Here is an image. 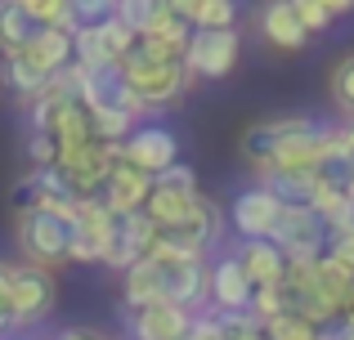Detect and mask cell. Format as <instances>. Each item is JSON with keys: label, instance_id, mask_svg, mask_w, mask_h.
I'll return each mask as SVG.
<instances>
[{"label": "cell", "instance_id": "obj_11", "mask_svg": "<svg viewBox=\"0 0 354 340\" xmlns=\"http://www.w3.org/2000/svg\"><path fill=\"white\" fill-rule=\"evenodd\" d=\"M121 161H130V166H139L144 174H162L166 166H175L180 161V139H175V130H166V126H135L130 130V139L121 143Z\"/></svg>", "mask_w": 354, "mask_h": 340}, {"label": "cell", "instance_id": "obj_39", "mask_svg": "<svg viewBox=\"0 0 354 340\" xmlns=\"http://www.w3.org/2000/svg\"><path fill=\"white\" fill-rule=\"evenodd\" d=\"M198 5H202V0H171V9L180 18H193V9H198Z\"/></svg>", "mask_w": 354, "mask_h": 340}, {"label": "cell", "instance_id": "obj_33", "mask_svg": "<svg viewBox=\"0 0 354 340\" xmlns=\"http://www.w3.org/2000/svg\"><path fill=\"white\" fill-rule=\"evenodd\" d=\"M18 327V314H14V291H9V264L0 260V336Z\"/></svg>", "mask_w": 354, "mask_h": 340}, {"label": "cell", "instance_id": "obj_20", "mask_svg": "<svg viewBox=\"0 0 354 340\" xmlns=\"http://www.w3.org/2000/svg\"><path fill=\"white\" fill-rule=\"evenodd\" d=\"M238 260H242V269H247L251 287H278L283 273H287V264H292L283 251H278L274 237H247V242L238 246Z\"/></svg>", "mask_w": 354, "mask_h": 340}, {"label": "cell", "instance_id": "obj_5", "mask_svg": "<svg viewBox=\"0 0 354 340\" xmlns=\"http://www.w3.org/2000/svg\"><path fill=\"white\" fill-rule=\"evenodd\" d=\"M81 68V63H77ZM81 103L90 108L95 117L117 112V117H144V103L135 99L126 81V68L121 63H104V68H81Z\"/></svg>", "mask_w": 354, "mask_h": 340}, {"label": "cell", "instance_id": "obj_26", "mask_svg": "<svg viewBox=\"0 0 354 340\" xmlns=\"http://www.w3.org/2000/svg\"><path fill=\"white\" fill-rule=\"evenodd\" d=\"M328 99H332V108H337L346 121H354V50L341 54V59L332 63V72H328Z\"/></svg>", "mask_w": 354, "mask_h": 340}, {"label": "cell", "instance_id": "obj_38", "mask_svg": "<svg viewBox=\"0 0 354 340\" xmlns=\"http://www.w3.org/2000/svg\"><path fill=\"white\" fill-rule=\"evenodd\" d=\"M323 5H328L332 18H341V14H350V9H354V0H323Z\"/></svg>", "mask_w": 354, "mask_h": 340}, {"label": "cell", "instance_id": "obj_23", "mask_svg": "<svg viewBox=\"0 0 354 340\" xmlns=\"http://www.w3.org/2000/svg\"><path fill=\"white\" fill-rule=\"evenodd\" d=\"M23 54L45 72V77H59L63 68H72V63H77V50H72V32H63V27H45V32L36 36V41L27 45Z\"/></svg>", "mask_w": 354, "mask_h": 340}, {"label": "cell", "instance_id": "obj_42", "mask_svg": "<svg viewBox=\"0 0 354 340\" xmlns=\"http://www.w3.org/2000/svg\"><path fill=\"white\" fill-rule=\"evenodd\" d=\"M346 197H350V206H354V179H350V188H346Z\"/></svg>", "mask_w": 354, "mask_h": 340}, {"label": "cell", "instance_id": "obj_3", "mask_svg": "<svg viewBox=\"0 0 354 340\" xmlns=\"http://www.w3.org/2000/svg\"><path fill=\"white\" fill-rule=\"evenodd\" d=\"M77 210V206H72ZM72 210L59 206H18L14 215V242L23 251L27 264H45V269H59L72 260Z\"/></svg>", "mask_w": 354, "mask_h": 340}, {"label": "cell", "instance_id": "obj_7", "mask_svg": "<svg viewBox=\"0 0 354 340\" xmlns=\"http://www.w3.org/2000/svg\"><path fill=\"white\" fill-rule=\"evenodd\" d=\"M9 291H14V314L18 327H32L41 318L54 314V300H59V282H54V269L45 264H9Z\"/></svg>", "mask_w": 354, "mask_h": 340}, {"label": "cell", "instance_id": "obj_37", "mask_svg": "<svg viewBox=\"0 0 354 340\" xmlns=\"http://www.w3.org/2000/svg\"><path fill=\"white\" fill-rule=\"evenodd\" d=\"M341 148H346V152H350V161H354V121L341 126Z\"/></svg>", "mask_w": 354, "mask_h": 340}, {"label": "cell", "instance_id": "obj_22", "mask_svg": "<svg viewBox=\"0 0 354 340\" xmlns=\"http://www.w3.org/2000/svg\"><path fill=\"white\" fill-rule=\"evenodd\" d=\"M41 32H45V23L27 5H18V0H0V59L23 54Z\"/></svg>", "mask_w": 354, "mask_h": 340}, {"label": "cell", "instance_id": "obj_9", "mask_svg": "<svg viewBox=\"0 0 354 340\" xmlns=\"http://www.w3.org/2000/svg\"><path fill=\"white\" fill-rule=\"evenodd\" d=\"M72 224H77L72 228V264H104L117 215L99 197H81L72 210Z\"/></svg>", "mask_w": 354, "mask_h": 340}, {"label": "cell", "instance_id": "obj_24", "mask_svg": "<svg viewBox=\"0 0 354 340\" xmlns=\"http://www.w3.org/2000/svg\"><path fill=\"white\" fill-rule=\"evenodd\" d=\"M0 77H5V86L14 90L18 99H27V103H32V99H41L45 86L54 81V77H45V72L27 59V54H9V59H0Z\"/></svg>", "mask_w": 354, "mask_h": 340}, {"label": "cell", "instance_id": "obj_36", "mask_svg": "<svg viewBox=\"0 0 354 340\" xmlns=\"http://www.w3.org/2000/svg\"><path fill=\"white\" fill-rule=\"evenodd\" d=\"M54 340H108L104 332H95V327H68L63 336H54Z\"/></svg>", "mask_w": 354, "mask_h": 340}, {"label": "cell", "instance_id": "obj_14", "mask_svg": "<svg viewBox=\"0 0 354 340\" xmlns=\"http://www.w3.org/2000/svg\"><path fill=\"white\" fill-rule=\"evenodd\" d=\"M193 318H198L193 309L157 300V305L126 309V332H130V340H184L193 332Z\"/></svg>", "mask_w": 354, "mask_h": 340}, {"label": "cell", "instance_id": "obj_28", "mask_svg": "<svg viewBox=\"0 0 354 340\" xmlns=\"http://www.w3.org/2000/svg\"><path fill=\"white\" fill-rule=\"evenodd\" d=\"M189 23L193 27H238V0H202Z\"/></svg>", "mask_w": 354, "mask_h": 340}, {"label": "cell", "instance_id": "obj_25", "mask_svg": "<svg viewBox=\"0 0 354 340\" xmlns=\"http://www.w3.org/2000/svg\"><path fill=\"white\" fill-rule=\"evenodd\" d=\"M166 14H171V0H117V18L135 36H148Z\"/></svg>", "mask_w": 354, "mask_h": 340}, {"label": "cell", "instance_id": "obj_1", "mask_svg": "<svg viewBox=\"0 0 354 340\" xmlns=\"http://www.w3.org/2000/svg\"><path fill=\"white\" fill-rule=\"evenodd\" d=\"M121 300H126V309L171 300V305H184L198 314L202 305H211V264L193 260V255H157L153 251L121 273Z\"/></svg>", "mask_w": 354, "mask_h": 340}, {"label": "cell", "instance_id": "obj_21", "mask_svg": "<svg viewBox=\"0 0 354 340\" xmlns=\"http://www.w3.org/2000/svg\"><path fill=\"white\" fill-rule=\"evenodd\" d=\"M256 183H265L283 206H314L323 192L319 170H265V174H256Z\"/></svg>", "mask_w": 354, "mask_h": 340}, {"label": "cell", "instance_id": "obj_8", "mask_svg": "<svg viewBox=\"0 0 354 340\" xmlns=\"http://www.w3.org/2000/svg\"><path fill=\"white\" fill-rule=\"evenodd\" d=\"M117 157H121V143L90 139V143H77V148H63L54 166L68 174V183L77 188V197H99V188H104V179L113 174Z\"/></svg>", "mask_w": 354, "mask_h": 340}, {"label": "cell", "instance_id": "obj_13", "mask_svg": "<svg viewBox=\"0 0 354 340\" xmlns=\"http://www.w3.org/2000/svg\"><path fill=\"white\" fill-rule=\"evenodd\" d=\"M229 228L247 242V237H269L278 224V215H283V201L274 197V192L265 188V183H251V188H242L234 201H229Z\"/></svg>", "mask_w": 354, "mask_h": 340}, {"label": "cell", "instance_id": "obj_32", "mask_svg": "<svg viewBox=\"0 0 354 340\" xmlns=\"http://www.w3.org/2000/svg\"><path fill=\"white\" fill-rule=\"evenodd\" d=\"M323 255H332V260H341L346 269L354 273V224L350 228H332V237H328V251Z\"/></svg>", "mask_w": 354, "mask_h": 340}, {"label": "cell", "instance_id": "obj_29", "mask_svg": "<svg viewBox=\"0 0 354 340\" xmlns=\"http://www.w3.org/2000/svg\"><path fill=\"white\" fill-rule=\"evenodd\" d=\"M27 161L32 166H54L59 161V139L50 130H32L27 134Z\"/></svg>", "mask_w": 354, "mask_h": 340}, {"label": "cell", "instance_id": "obj_34", "mask_svg": "<svg viewBox=\"0 0 354 340\" xmlns=\"http://www.w3.org/2000/svg\"><path fill=\"white\" fill-rule=\"evenodd\" d=\"M184 340H229L225 318H220V314H198V318H193V332Z\"/></svg>", "mask_w": 354, "mask_h": 340}, {"label": "cell", "instance_id": "obj_15", "mask_svg": "<svg viewBox=\"0 0 354 340\" xmlns=\"http://www.w3.org/2000/svg\"><path fill=\"white\" fill-rule=\"evenodd\" d=\"M256 32H260V41L278 54H301L305 45H310V27L301 23L292 0H265V5L256 9Z\"/></svg>", "mask_w": 354, "mask_h": 340}, {"label": "cell", "instance_id": "obj_6", "mask_svg": "<svg viewBox=\"0 0 354 340\" xmlns=\"http://www.w3.org/2000/svg\"><path fill=\"white\" fill-rule=\"evenodd\" d=\"M269 237L278 242V251H283L287 260H319V255L328 251L332 228L323 224V215L314 206H283V215H278V224H274Z\"/></svg>", "mask_w": 354, "mask_h": 340}, {"label": "cell", "instance_id": "obj_35", "mask_svg": "<svg viewBox=\"0 0 354 340\" xmlns=\"http://www.w3.org/2000/svg\"><path fill=\"white\" fill-rule=\"evenodd\" d=\"M157 183H166V188H198V170L184 166V161H175V166H166L162 174H157Z\"/></svg>", "mask_w": 354, "mask_h": 340}, {"label": "cell", "instance_id": "obj_40", "mask_svg": "<svg viewBox=\"0 0 354 340\" xmlns=\"http://www.w3.org/2000/svg\"><path fill=\"white\" fill-rule=\"evenodd\" d=\"M337 327H354V291H350L346 309H341V323H337Z\"/></svg>", "mask_w": 354, "mask_h": 340}, {"label": "cell", "instance_id": "obj_19", "mask_svg": "<svg viewBox=\"0 0 354 340\" xmlns=\"http://www.w3.org/2000/svg\"><path fill=\"white\" fill-rule=\"evenodd\" d=\"M77 188L68 183V174L59 166H32L27 179L18 183V206H59V210H72L77 206Z\"/></svg>", "mask_w": 354, "mask_h": 340}, {"label": "cell", "instance_id": "obj_41", "mask_svg": "<svg viewBox=\"0 0 354 340\" xmlns=\"http://www.w3.org/2000/svg\"><path fill=\"white\" fill-rule=\"evenodd\" d=\"M332 340H354V327H332Z\"/></svg>", "mask_w": 354, "mask_h": 340}, {"label": "cell", "instance_id": "obj_16", "mask_svg": "<svg viewBox=\"0 0 354 340\" xmlns=\"http://www.w3.org/2000/svg\"><path fill=\"white\" fill-rule=\"evenodd\" d=\"M251 300H256V287H251L238 251L211 260V314H242L251 309Z\"/></svg>", "mask_w": 354, "mask_h": 340}, {"label": "cell", "instance_id": "obj_30", "mask_svg": "<svg viewBox=\"0 0 354 340\" xmlns=\"http://www.w3.org/2000/svg\"><path fill=\"white\" fill-rule=\"evenodd\" d=\"M68 5H72V18H77V27L104 23V18L117 14V0H68Z\"/></svg>", "mask_w": 354, "mask_h": 340}, {"label": "cell", "instance_id": "obj_17", "mask_svg": "<svg viewBox=\"0 0 354 340\" xmlns=\"http://www.w3.org/2000/svg\"><path fill=\"white\" fill-rule=\"evenodd\" d=\"M207 192L202 188H166V183H157L153 179V192H148V201H144V210H148V219H153L157 228H180V224H193V219L207 210Z\"/></svg>", "mask_w": 354, "mask_h": 340}, {"label": "cell", "instance_id": "obj_2", "mask_svg": "<svg viewBox=\"0 0 354 340\" xmlns=\"http://www.w3.org/2000/svg\"><path fill=\"white\" fill-rule=\"evenodd\" d=\"M126 68V81L135 90V99L144 103V112H157V108H171L184 99L189 90V68H184V54L162 45L157 36H135L130 54L121 59Z\"/></svg>", "mask_w": 354, "mask_h": 340}, {"label": "cell", "instance_id": "obj_27", "mask_svg": "<svg viewBox=\"0 0 354 340\" xmlns=\"http://www.w3.org/2000/svg\"><path fill=\"white\" fill-rule=\"evenodd\" d=\"M265 336L269 340H323V327L301 314H278V318H265Z\"/></svg>", "mask_w": 354, "mask_h": 340}, {"label": "cell", "instance_id": "obj_4", "mask_svg": "<svg viewBox=\"0 0 354 340\" xmlns=\"http://www.w3.org/2000/svg\"><path fill=\"white\" fill-rule=\"evenodd\" d=\"M242 59V36L238 27H193L184 45V68L193 81H225Z\"/></svg>", "mask_w": 354, "mask_h": 340}, {"label": "cell", "instance_id": "obj_12", "mask_svg": "<svg viewBox=\"0 0 354 340\" xmlns=\"http://www.w3.org/2000/svg\"><path fill=\"white\" fill-rule=\"evenodd\" d=\"M153 246H157V224L148 219V210H130V215H117L104 264L117 269V273H126L130 264H139L144 255H153Z\"/></svg>", "mask_w": 354, "mask_h": 340}, {"label": "cell", "instance_id": "obj_10", "mask_svg": "<svg viewBox=\"0 0 354 340\" xmlns=\"http://www.w3.org/2000/svg\"><path fill=\"white\" fill-rule=\"evenodd\" d=\"M135 45V32L113 14L104 23H90V27H77L72 32V50H77V63L81 68H104V63H121Z\"/></svg>", "mask_w": 354, "mask_h": 340}, {"label": "cell", "instance_id": "obj_31", "mask_svg": "<svg viewBox=\"0 0 354 340\" xmlns=\"http://www.w3.org/2000/svg\"><path fill=\"white\" fill-rule=\"evenodd\" d=\"M292 5H296V14H301V23L310 27V36L328 32V27L337 23V18L328 14V5H323V0H292Z\"/></svg>", "mask_w": 354, "mask_h": 340}, {"label": "cell", "instance_id": "obj_18", "mask_svg": "<svg viewBox=\"0 0 354 340\" xmlns=\"http://www.w3.org/2000/svg\"><path fill=\"white\" fill-rule=\"evenodd\" d=\"M148 192H153V174H144L139 166H130V161L117 157L113 174H108L104 188H99V201H104L113 215H130V210H144Z\"/></svg>", "mask_w": 354, "mask_h": 340}]
</instances>
